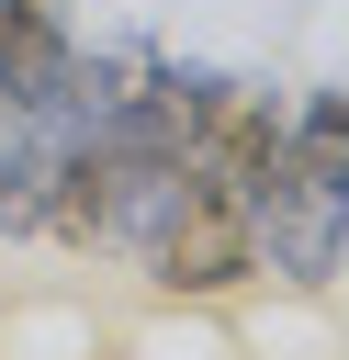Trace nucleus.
Listing matches in <instances>:
<instances>
[{
  "instance_id": "obj_2",
  "label": "nucleus",
  "mask_w": 349,
  "mask_h": 360,
  "mask_svg": "<svg viewBox=\"0 0 349 360\" xmlns=\"http://www.w3.org/2000/svg\"><path fill=\"white\" fill-rule=\"evenodd\" d=\"M248 225H259V270H281V281H326L349 259V191H315L293 169H270V191L248 202Z\"/></svg>"
},
{
  "instance_id": "obj_1",
  "label": "nucleus",
  "mask_w": 349,
  "mask_h": 360,
  "mask_svg": "<svg viewBox=\"0 0 349 360\" xmlns=\"http://www.w3.org/2000/svg\"><path fill=\"white\" fill-rule=\"evenodd\" d=\"M248 270H259V225H248V202L180 191V214L146 236V281H158V292H236Z\"/></svg>"
}]
</instances>
